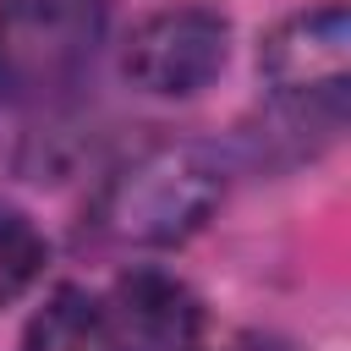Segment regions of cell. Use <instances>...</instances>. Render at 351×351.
I'll use <instances>...</instances> for the list:
<instances>
[{
	"label": "cell",
	"instance_id": "cell-1",
	"mask_svg": "<svg viewBox=\"0 0 351 351\" xmlns=\"http://www.w3.org/2000/svg\"><path fill=\"white\" fill-rule=\"evenodd\" d=\"M219 197H225V165L214 148L154 143L104 181L93 225L121 247H176L192 230H203Z\"/></svg>",
	"mask_w": 351,
	"mask_h": 351
},
{
	"label": "cell",
	"instance_id": "cell-2",
	"mask_svg": "<svg viewBox=\"0 0 351 351\" xmlns=\"http://www.w3.org/2000/svg\"><path fill=\"white\" fill-rule=\"evenodd\" d=\"M110 0H0V99L16 110L66 104L99 60Z\"/></svg>",
	"mask_w": 351,
	"mask_h": 351
},
{
	"label": "cell",
	"instance_id": "cell-3",
	"mask_svg": "<svg viewBox=\"0 0 351 351\" xmlns=\"http://www.w3.org/2000/svg\"><path fill=\"white\" fill-rule=\"evenodd\" d=\"M258 66L274 88V99L302 121H340L351 99V11L340 0L285 16L263 49Z\"/></svg>",
	"mask_w": 351,
	"mask_h": 351
},
{
	"label": "cell",
	"instance_id": "cell-4",
	"mask_svg": "<svg viewBox=\"0 0 351 351\" xmlns=\"http://www.w3.org/2000/svg\"><path fill=\"white\" fill-rule=\"evenodd\" d=\"M230 60V22L208 5H165L143 16L121 49V71L132 88L154 99H186L203 93Z\"/></svg>",
	"mask_w": 351,
	"mask_h": 351
},
{
	"label": "cell",
	"instance_id": "cell-5",
	"mask_svg": "<svg viewBox=\"0 0 351 351\" xmlns=\"http://www.w3.org/2000/svg\"><path fill=\"white\" fill-rule=\"evenodd\" d=\"M110 313H115L126 351H186L197 329V296L159 269L126 274L110 296Z\"/></svg>",
	"mask_w": 351,
	"mask_h": 351
},
{
	"label": "cell",
	"instance_id": "cell-6",
	"mask_svg": "<svg viewBox=\"0 0 351 351\" xmlns=\"http://www.w3.org/2000/svg\"><path fill=\"white\" fill-rule=\"evenodd\" d=\"M22 351H126L110 302H99L82 285H60L22 335Z\"/></svg>",
	"mask_w": 351,
	"mask_h": 351
},
{
	"label": "cell",
	"instance_id": "cell-7",
	"mask_svg": "<svg viewBox=\"0 0 351 351\" xmlns=\"http://www.w3.org/2000/svg\"><path fill=\"white\" fill-rule=\"evenodd\" d=\"M44 258H49V247H44L38 225H33L22 208L0 203V307L16 302V296L44 274Z\"/></svg>",
	"mask_w": 351,
	"mask_h": 351
}]
</instances>
